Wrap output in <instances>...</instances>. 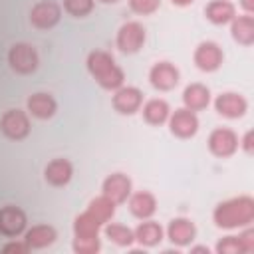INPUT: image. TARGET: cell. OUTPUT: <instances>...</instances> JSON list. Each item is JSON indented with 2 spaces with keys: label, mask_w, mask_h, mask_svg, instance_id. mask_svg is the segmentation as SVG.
<instances>
[{
  "label": "cell",
  "mask_w": 254,
  "mask_h": 254,
  "mask_svg": "<svg viewBox=\"0 0 254 254\" xmlns=\"http://www.w3.org/2000/svg\"><path fill=\"white\" fill-rule=\"evenodd\" d=\"M252 220H254V198L248 194L226 198L218 202L212 210V222L224 230L250 226Z\"/></svg>",
  "instance_id": "cell-1"
},
{
  "label": "cell",
  "mask_w": 254,
  "mask_h": 254,
  "mask_svg": "<svg viewBox=\"0 0 254 254\" xmlns=\"http://www.w3.org/2000/svg\"><path fill=\"white\" fill-rule=\"evenodd\" d=\"M85 65H87V71L91 73V77L103 89L115 91V89H119L125 83V71H123V67L105 50H93V52H89L87 54V60H85Z\"/></svg>",
  "instance_id": "cell-2"
},
{
  "label": "cell",
  "mask_w": 254,
  "mask_h": 254,
  "mask_svg": "<svg viewBox=\"0 0 254 254\" xmlns=\"http://www.w3.org/2000/svg\"><path fill=\"white\" fill-rule=\"evenodd\" d=\"M6 60H8V65L12 67V71H16L20 75H30L40 65L38 50L32 44H28V42L12 44L8 54H6Z\"/></svg>",
  "instance_id": "cell-3"
},
{
  "label": "cell",
  "mask_w": 254,
  "mask_h": 254,
  "mask_svg": "<svg viewBox=\"0 0 254 254\" xmlns=\"http://www.w3.org/2000/svg\"><path fill=\"white\" fill-rule=\"evenodd\" d=\"M145 40H147L145 26L137 20H129L119 26L117 36H115V46L123 54H137L145 46Z\"/></svg>",
  "instance_id": "cell-4"
},
{
  "label": "cell",
  "mask_w": 254,
  "mask_h": 254,
  "mask_svg": "<svg viewBox=\"0 0 254 254\" xmlns=\"http://www.w3.org/2000/svg\"><path fill=\"white\" fill-rule=\"evenodd\" d=\"M0 131L6 139L10 141H22L30 135L32 123H30V113L22 109H8L0 117Z\"/></svg>",
  "instance_id": "cell-5"
},
{
  "label": "cell",
  "mask_w": 254,
  "mask_h": 254,
  "mask_svg": "<svg viewBox=\"0 0 254 254\" xmlns=\"http://www.w3.org/2000/svg\"><path fill=\"white\" fill-rule=\"evenodd\" d=\"M62 20V6L54 0H40L30 8V24L36 30H52Z\"/></svg>",
  "instance_id": "cell-6"
},
{
  "label": "cell",
  "mask_w": 254,
  "mask_h": 254,
  "mask_svg": "<svg viewBox=\"0 0 254 254\" xmlns=\"http://www.w3.org/2000/svg\"><path fill=\"white\" fill-rule=\"evenodd\" d=\"M192 62H194V65H196L200 71L210 73V71H216V69L222 65V62H224V52H222V48H220L216 42H212V40H202V42L194 48V52H192Z\"/></svg>",
  "instance_id": "cell-7"
},
{
  "label": "cell",
  "mask_w": 254,
  "mask_h": 254,
  "mask_svg": "<svg viewBox=\"0 0 254 254\" xmlns=\"http://www.w3.org/2000/svg\"><path fill=\"white\" fill-rule=\"evenodd\" d=\"M206 145H208V151L214 157L226 159V157H232L238 151V135L230 127H216V129L210 131Z\"/></svg>",
  "instance_id": "cell-8"
},
{
  "label": "cell",
  "mask_w": 254,
  "mask_h": 254,
  "mask_svg": "<svg viewBox=\"0 0 254 254\" xmlns=\"http://www.w3.org/2000/svg\"><path fill=\"white\" fill-rule=\"evenodd\" d=\"M28 228L26 212L16 204H6L0 208V234L6 238H18Z\"/></svg>",
  "instance_id": "cell-9"
},
{
  "label": "cell",
  "mask_w": 254,
  "mask_h": 254,
  "mask_svg": "<svg viewBox=\"0 0 254 254\" xmlns=\"http://www.w3.org/2000/svg\"><path fill=\"white\" fill-rule=\"evenodd\" d=\"M167 123H169V131L179 139H190L198 131V117L194 111H190L187 107L171 111Z\"/></svg>",
  "instance_id": "cell-10"
},
{
  "label": "cell",
  "mask_w": 254,
  "mask_h": 254,
  "mask_svg": "<svg viewBox=\"0 0 254 254\" xmlns=\"http://www.w3.org/2000/svg\"><path fill=\"white\" fill-rule=\"evenodd\" d=\"M181 71L171 62H157L149 69V83L159 91H171L179 85Z\"/></svg>",
  "instance_id": "cell-11"
},
{
  "label": "cell",
  "mask_w": 254,
  "mask_h": 254,
  "mask_svg": "<svg viewBox=\"0 0 254 254\" xmlns=\"http://www.w3.org/2000/svg\"><path fill=\"white\" fill-rule=\"evenodd\" d=\"M111 105L121 115H133L143 105V91L135 85H121L119 89L113 91Z\"/></svg>",
  "instance_id": "cell-12"
},
{
  "label": "cell",
  "mask_w": 254,
  "mask_h": 254,
  "mask_svg": "<svg viewBox=\"0 0 254 254\" xmlns=\"http://www.w3.org/2000/svg\"><path fill=\"white\" fill-rule=\"evenodd\" d=\"M133 192V183L125 173H111L101 183V194L111 198L115 204H121Z\"/></svg>",
  "instance_id": "cell-13"
},
{
  "label": "cell",
  "mask_w": 254,
  "mask_h": 254,
  "mask_svg": "<svg viewBox=\"0 0 254 254\" xmlns=\"http://www.w3.org/2000/svg\"><path fill=\"white\" fill-rule=\"evenodd\" d=\"M214 109L218 115H222L226 119H240L248 111V101L244 95H240L236 91H224V93L216 95Z\"/></svg>",
  "instance_id": "cell-14"
},
{
  "label": "cell",
  "mask_w": 254,
  "mask_h": 254,
  "mask_svg": "<svg viewBox=\"0 0 254 254\" xmlns=\"http://www.w3.org/2000/svg\"><path fill=\"white\" fill-rule=\"evenodd\" d=\"M26 111L36 119H52L58 111V101L48 91H36L26 99Z\"/></svg>",
  "instance_id": "cell-15"
},
{
  "label": "cell",
  "mask_w": 254,
  "mask_h": 254,
  "mask_svg": "<svg viewBox=\"0 0 254 254\" xmlns=\"http://www.w3.org/2000/svg\"><path fill=\"white\" fill-rule=\"evenodd\" d=\"M125 202L129 206V212L139 220H147L157 212V196L149 190L131 192Z\"/></svg>",
  "instance_id": "cell-16"
},
{
  "label": "cell",
  "mask_w": 254,
  "mask_h": 254,
  "mask_svg": "<svg viewBox=\"0 0 254 254\" xmlns=\"http://www.w3.org/2000/svg\"><path fill=\"white\" fill-rule=\"evenodd\" d=\"M167 238L175 246H189L196 238V226H194V222L190 218L177 216L167 226Z\"/></svg>",
  "instance_id": "cell-17"
},
{
  "label": "cell",
  "mask_w": 254,
  "mask_h": 254,
  "mask_svg": "<svg viewBox=\"0 0 254 254\" xmlns=\"http://www.w3.org/2000/svg\"><path fill=\"white\" fill-rule=\"evenodd\" d=\"M71 177H73V165L64 157L52 159L44 169V179L52 187H65L71 181Z\"/></svg>",
  "instance_id": "cell-18"
},
{
  "label": "cell",
  "mask_w": 254,
  "mask_h": 254,
  "mask_svg": "<svg viewBox=\"0 0 254 254\" xmlns=\"http://www.w3.org/2000/svg\"><path fill=\"white\" fill-rule=\"evenodd\" d=\"M58 232L52 224H34L32 228H26L24 240L30 246V250H42L56 242Z\"/></svg>",
  "instance_id": "cell-19"
},
{
  "label": "cell",
  "mask_w": 254,
  "mask_h": 254,
  "mask_svg": "<svg viewBox=\"0 0 254 254\" xmlns=\"http://www.w3.org/2000/svg\"><path fill=\"white\" fill-rule=\"evenodd\" d=\"M183 103L187 109L190 111H202L210 105V89L204 85V83H189L185 89H183Z\"/></svg>",
  "instance_id": "cell-20"
},
{
  "label": "cell",
  "mask_w": 254,
  "mask_h": 254,
  "mask_svg": "<svg viewBox=\"0 0 254 254\" xmlns=\"http://www.w3.org/2000/svg\"><path fill=\"white\" fill-rule=\"evenodd\" d=\"M204 16L214 26H224L230 24L236 16V6L230 0H212L204 6Z\"/></svg>",
  "instance_id": "cell-21"
},
{
  "label": "cell",
  "mask_w": 254,
  "mask_h": 254,
  "mask_svg": "<svg viewBox=\"0 0 254 254\" xmlns=\"http://www.w3.org/2000/svg\"><path fill=\"white\" fill-rule=\"evenodd\" d=\"M133 234H135V242H139L141 246H147V248L161 244V240L165 238L163 226H161L159 222L151 220V218L143 220V222L133 230Z\"/></svg>",
  "instance_id": "cell-22"
},
{
  "label": "cell",
  "mask_w": 254,
  "mask_h": 254,
  "mask_svg": "<svg viewBox=\"0 0 254 254\" xmlns=\"http://www.w3.org/2000/svg\"><path fill=\"white\" fill-rule=\"evenodd\" d=\"M230 34L240 46H252L254 42V18L252 14L234 16L230 22Z\"/></svg>",
  "instance_id": "cell-23"
},
{
  "label": "cell",
  "mask_w": 254,
  "mask_h": 254,
  "mask_svg": "<svg viewBox=\"0 0 254 254\" xmlns=\"http://www.w3.org/2000/svg\"><path fill=\"white\" fill-rule=\"evenodd\" d=\"M141 113H143V119L149 123V125H163L167 123L169 115H171V105L161 99V97H153L149 101H145L141 105Z\"/></svg>",
  "instance_id": "cell-24"
},
{
  "label": "cell",
  "mask_w": 254,
  "mask_h": 254,
  "mask_svg": "<svg viewBox=\"0 0 254 254\" xmlns=\"http://www.w3.org/2000/svg\"><path fill=\"white\" fill-rule=\"evenodd\" d=\"M115 206H117V204H115L111 198H107L105 194H99V196H95V198L89 200L85 212H87L89 216H93V218L103 226V224H107V222L115 216Z\"/></svg>",
  "instance_id": "cell-25"
},
{
  "label": "cell",
  "mask_w": 254,
  "mask_h": 254,
  "mask_svg": "<svg viewBox=\"0 0 254 254\" xmlns=\"http://www.w3.org/2000/svg\"><path fill=\"white\" fill-rule=\"evenodd\" d=\"M103 234L105 238H109L113 244L117 246H123V248H129L133 242H135V234H133V228L125 226V224H119V222H107L103 224Z\"/></svg>",
  "instance_id": "cell-26"
},
{
  "label": "cell",
  "mask_w": 254,
  "mask_h": 254,
  "mask_svg": "<svg viewBox=\"0 0 254 254\" xmlns=\"http://www.w3.org/2000/svg\"><path fill=\"white\" fill-rule=\"evenodd\" d=\"M99 230H101V224L87 212H81L73 218V236L75 238H95V236H99Z\"/></svg>",
  "instance_id": "cell-27"
},
{
  "label": "cell",
  "mask_w": 254,
  "mask_h": 254,
  "mask_svg": "<svg viewBox=\"0 0 254 254\" xmlns=\"http://www.w3.org/2000/svg\"><path fill=\"white\" fill-rule=\"evenodd\" d=\"M93 0H64V10L73 18H85L93 12Z\"/></svg>",
  "instance_id": "cell-28"
},
{
  "label": "cell",
  "mask_w": 254,
  "mask_h": 254,
  "mask_svg": "<svg viewBox=\"0 0 254 254\" xmlns=\"http://www.w3.org/2000/svg\"><path fill=\"white\" fill-rule=\"evenodd\" d=\"M101 250L99 236L95 238H75L73 236V252L75 254H97Z\"/></svg>",
  "instance_id": "cell-29"
},
{
  "label": "cell",
  "mask_w": 254,
  "mask_h": 254,
  "mask_svg": "<svg viewBox=\"0 0 254 254\" xmlns=\"http://www.w3.org/2000/svg\"><path fill=\"white\" fill-rule=\"evenodd\" d=\"M129 8L139 16H149L161 8V0H129Z\"/></svg>",
  "instance_id": "cell-30"
},
{
  "label": "cell",
  "mask_w": 254,
  "mask_h": 254,
  "mask_svg": "<svg viewBox=\"0 0 254 254\" xmlns=\"http://www.w3.org/2000/svg\"><path fill=\"white\" fill-rule=\"evenodd\" d=\"M216 252L218 254H242V248H240L238 238L228 234V236H222L216 242Z\"/></svg>",
  "instance_id": "cell-31"
},
{
  "label": "cell",
  "mask_w": 254,
  "mask_h": 254,
  "mask_svg": "<svg viewBox=\"0 0 254 254\" xmlns=\"http://www.w3.org/2000/svg\"><path fill=\"white\" fill-rule=\"evenodd\" d=\"M238 242H240V248H242V254H250L254 252V230L250 226H244V230L236 236Z\"/></svg>",
  "instance_id": "cell-32"
},
{
  "label": "cell",
  "mask_w": 254,
  "mask_h": 254,
  "mask_svg": "<svg viewBox=\"0 0 254 254\" xmlns=\"http://www.w3.org/2000/svg\"><path fill=\"white\" fill-rule=\"evenodd\" d=\"M2 252L4 254H28L30 252V246L26 244V240H16L12 238L10 242H6L2 246Z\"/></svg>",
  "instance_id": "cell-33"
},
{
  "label": "cell",
  "mask_w": 254,
  "mask_h": 254,
  "mask_svg": "<svg viewBox=\"0 0 254 254\" xmlns=\"http://www.w3.org/2000/svg\"><path fill=\"white\" fill-rule=\"evenodd\" d=\"M238 149H242L248 157L254 155V133L252 131H246L242 135V139H238Z\"/></svg>",
  "instance_id": "cell-34"
},
{
  "label": "cell",
  "mask_w": 254,
  "mask_h": 254,
  "mask_svg": "<svg viewBox=\"0 0 254 254\" xmlns=\"http://www.w3.org/2000/svg\"><path fill=\"white\" fill-rule=\"evenodd\" d=\"M240 8L244 10V14H252L254 12V0H240Z\"/></svg>",
  "instance_id": "cell-35"
},
{
  "label": "cell",
  "mask_w": 254,
  "mask_h": 254,
  "mask_svg": "<svg viewBox=\"0 0 254 254\" xmlns=\"http://www.w3.org/2000/svg\"><path fill=\"white\" fill-rule=\"evenodd\" d=\"M190 254H210L208 246H190Z\"/></svg>",
  "instance_id": "cell-36"
},
{
  "label": "cell",
  "mask_w": 254,
  "mask_h": 254,
  "mask_svg": "<svg viewBox=\"0 0 254 254\" xmlns=\"http://www.w3.org/2000/svg\"><path fill=\"white\" fill-rule=\"evenodd\" d=\"M171 2H173V6H181L183 8V6H190L194 0H171Z\"/></svg>",
  "instance_id": "cell-37"
},
{
  "label": "cell",
  "mask_w": 254,
  "mask_h": 254,
  "mask_svg": "<svg viewBox=\"0 0 254 254\" xmlns=\"http://www.w3.org/2000/svg\"><path fill=\"white\" fill-rule=\"evenodd\" d=\"M99 2H103V4H115V2H119V0H99Z\"/></svg>",
  "instance_id": "cell-38"
}]
</instances>
